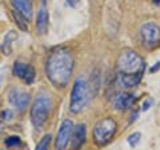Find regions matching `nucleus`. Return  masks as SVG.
<instances>
[{
	"label": "nucleus",
	"mask_w": 160,
	"mask_h": 150,
	"mask_svg": "<svg viewBox=\"0 0 160 150\" xmlns=\"http://www.w3.org/2000/svg\"><path fill=\"white\" fill-rule=\"evenodd\" d=\"M75 68L73 54L68 48H56L49 53L46 63V74L55 88H66Z\"/></svg>",
	"instance_id": "f257e3e1"
},
{
	"label": "nucleus",
	"mask_w": 160,
	"mask_h": 150,
	"mask_svg": "<svg viewBox=\"0 0 160 150\" xmlns=\"http://www.w3.org/2000/svg\"><path fill=\"white\" fill-rule=\"evenodd\" d=\"M118 74L143 77L146 71V61L132 49H123L118 57Z\"/></svg>",
	"instance_id": "f03ea898"
},
{
	"label": "nucleus",
	"mask_w": 160,
	"mask_h": 150,
	"mask_svg": "<svg viewBox=\"0 0 160 150\" xmlns=\"http://www.w3.org/2000/svg\"><path fill=\"white\" fill-rule=\"evenodd\" d=\"M91 101V87L86 78L79 77L75 80L72 92H71V101H69V110L73 114H78Z\"/></svg>",
	"instance_id": "7ed1b4c3"
},
{
	"label": "nucleus",
	"mask_w": 160,
	"mask_h": 150,
	"mask_svg": "<svg viewBox=\"0 0 160 150\" xmlns=\"http://www.w3.org/2000/svg\"><path fill=\"white\" fill-rule=\"evenodd\" d=\"M52 108V98L46 93H40L31 108V121L36 129H42L47 122Z\"/></svg>",
	"instance_id": "20e7f679"
},
{
	"label": "nucleus",
	"mask_w": 160,
	"mask_h": 150,
	"mask_svg": "<svg viewBox=\"0 0 160 150\" xmlns=\"http://www.w3.org/2000/svg\"><path fill=\"white\" fill-rule=\"evenodd\" d=\"M118 130V124L112 117H106L95 125L93 128V142L98 146H104L113 138Z\"/></svg>",
	"instance_id": "39448f33"
},
{
	"label": "nucleus",
	"mask_w": 160,
	"mask_h": 150,
	"mask_svg": "<svg viewBox=\"0 0 160 150\" xmlns=\"http://www.w3.org/2000/svg\"><path fill=\"white\" fill-rule=\"evenodd\" d=\"M140 41L147 49H155L160 45V27L152 21L146 23L140 27Z\"/></svg>",
	"instance_id": "423d86ee"
},
{
	"label": "nucleus",
	"mask_w": 160,
	"mask_h": 150,
	"mask_svg": "<svg viewBox=\"0 0 160 150\" xmlns=\"http://www.w3.org/2000/svg\"><path fill=\"white\" fill-rule=\"evenodd\" d=\"M73 133V122L71 120H64L59 128V132L55 139V149L56 150H66L67 145L69 142V138Z\"/></svg>",
	"instance_id": "0eeeda50"
},
{
	"label": "nucleus",
	"mask_w": 160,
	"mask_h": 150,
	"mask_svg": "<svg viewBox=\"0 0 160 150\" xmlns=\"http://www.w3.org/2000/svg\"><path fill=\"white\" fill-rule=\"evenodd\" d=\"M8 100L11 105H13L19 112H23L28 106L31 97H29V94L27 92H22L18 88H12L8 93Z\"/></svg>",
	"instance_id": "6e6552de"
},
{
	"label": "nucleus",
	"mask_w": 160,
	"mask_h": 150,
	"mask_svg": "<svg viewBox=\"0 0 160 150\" xmlns=\"http://www.w3.org/2000/svg\"><path fill=\"white\" fill-rule=\"evenodd\" d=\"M12 72L15 76L22 78L27 85H31L35 81V76H36L33 67L28 65V64H24V63H15Z\"/></svg>",
	"instance_id": "1a4fd4ad"
},
{
	"label": "nucleus",
	"mask_w": 160,
	"mask_h": 150,
	"mask_svg": "<svg viewBox=\"0 0 160 150\" xmlns=\"http://www.w3.org/2000/svg\"><path fill=\"white\" fill-rule=\"evenodd\" d=\"M135 101H136V97L133 94H129V93H119L116 97L113 98V106L116 110L120 112H124L127 109L132 108Z\"/></svg>",
	"instance_id": "9d476101"
},
{
	"label": "nucleus",
	"mask_w": 160,
	"mask_h": 150,
	"mask_svg": "<svg viewBox=\"0 0 160 150\" xmlns=\"http://www.w3.org/2000/svg\"><path fill=\"white\" fill-rule=\"evenodd\" d=\"M86 137H87V129L84 124L78 125L76 128H73V133H72V150H79L83 146V143L86 142Z\"/></svg>",
	"instance_id": "9b49d317"
},
{
	"label": "nucleus",
	"mask_w": 160,
	"mask_h": 150,
	"mask_svg": "<svg viewBox=\"0 0 160 150\" xmlns=\"http://www.w3.org/2000/svg\"><path fill=\"white\" fill-rule=\"evenodd\" d=\"M11 4L13 9L23 15L27 21H29L32 17V2L31 0H11Z\"/></svg>",
	"instance_id": "f8f14e48"
},
{
	"label": "nucleus",
	"mask_w": 160,
	"mask_h": 150,
	"mask_svg": "<svg viewBox=\"0 0 160 150\" xmlns=\"http://www.w3.org/2000/svg\"><path fill=\"white\" fill-rule=\"evenodd\" d=\"M48 11L46 8H40L39 12H38V17H36V28H38V32L40 35H46L48 31Z\"/></svg>",
	"instance_id": "ddd939ff"
},
{
	"label": "nucleus",
	"mask_w": 160,
	"mask_h": 150,
	"mask_svg": "<svg viewBox=\"0 0 160 150\" xmlns=\"http://www.w3.org/2000/svg\"><path fill=\"white\" fill-rule=\"evenodd\" d=\"M16 39H18V35H16V32H13V31H9L6 35V37H4V43H3V52H4V54H11V52H12V43Z\"/></svg>",
	"instance_id": "4468645a"
},
{
	"label": "nucleus",
	"mask_w": 160,
	"mask_h": 150,
	"mask_svg": "<svg viewBox=\"0 0 160 150\" xmlns=\"http://www.w3.org/2000/svg\"><path fill=\"white\" fill-rule=\"evenodd\" d=\"M4 145L9 149V150H23L24 148V143L23 141L20 139V137L18 136H12V137H8L6 138V141H4Z\"/></svg>",
	"instance_id": "2eb2a0df"
},
{
	"label": "nucleus",
	"mask_w": 160,
	"mask_h": 150,
	"mask_svg": "<svg viewBox=\"0 0 160 150\" xmlns=\"http://www.w3.org/2000/svg\"><path fill=\"white\" fill-rule=\"evenodd\" d=\"M12 15H13V17H15V20H16V24L19 26V28L20 29H23V31H27L28 29V26H27V20H26V17L23 16V15H20L16 9H13L12 11Z\"/></svg>",
	"instance_id": "dca6fc26"
},
{
	"label": "nucleus",
	"mask_w": 160,
	"mask_h": 150,
	"mask_svg": "<svg viewBox=\"0 0 160 150\" xmlns=\"http://www.w3.org/2000/svg\"><path fill=\"white\" fill-rule=\"evenodd\" d=\"M51 138H52V137L49 136V134L44 136V137L39 141V143L36 145V149H35V150H48L49 143H51Z\"/></svg>",
	"instance_id": "f3484780"
},
{
	"label": "nucleus",
	"mask_w": 160,
	"mask_h": 150,
	"mask_svg": "<svg viewBox=\"0 0 160 150\" xmlns=\"http://www.w3.org/2000/svg\"><path fill=\"white\" fill-rule=\"evenodd\" d=\"M140 138H142V134H140L139 132H136V133H132L131 136L128 137V143H129V146L135 148V146H136V145L140 142Z\"/></svg>",
	"instance_id": "a211bd4d"
},
{
	"label": "nucleus",
	"mask_w": 160,
	"mask_h": 150,
	"mask_svg": "<svg viewBox=\"0 0 160 150\" xmlns=\"http://www.w3.org/2000/svg\"><path fill=\"white\" fill-rule=\"evenodd\" d=\"M0 117H2L3 121L9 122V121H12V120H13V113H12V110H9V109H6V110L2 112Z\"/></svg>",
	"instance_id": "6ab92c4d"
},
{
	"label": "nucleus",
	"mask_w": 160,
	"mask_h": 150,
	"mask_svg": "<svg viewBox=\"0 0 160 150\" xmlns=\"http://www.w3.org/2000/svg\"><path fill=\"white\" fill-rule=\"evenodd\" d=\"M152 102H153V101H152V100H147V101H146V102H144V104H143V108H142V110H143V112H146V110H148V109H149V108H151V105H152Z\"/></svg>",
	"instance_id": "aec40b11"
},
{
	"label": "nucleus",
	"mask_w": 160,
	"mask_h": 150,
	"mask_svg": "<svg viewBox=\"0 0 160 150\" xmlns=\"http://www.w3.org/2000/svg\"><path fill=\"white\" fill-rule=\"evenodd\" d=\"M79 2L80 0H67V4L69 7H72V8H75V7H78V4H79Z\"/></svg>",
	"instance_id": "412c9836"
},
{
	"label": "nucleus",
	"mask_w": 160,
	"mask_h": 150,
	"mask_svg": "<svg viewBox=\"0 0 160 150\" xmlns=\"http://www.w3.org/2000/svg\"><path fill=\"white\" fill-rule=\"evenodd\" d=\"M159 69H160V61L155 64V65H153L151 69H149V72H151V73H155V72H158Z\"/></svg>",
	"instance_id": "4be33fe9"
},
{
	"label": "nucleus",
	"mask_w": 160,
	"mask_h": 150,
	"mask_svg": "<svg viewBox=\"0 0 160 150\" xmlns=\"http://www.w3.org/2000/svg\"><path fill=\"white\" fill-rule=\"evenodd\" d=\"M136 117H138V112H135V113L132 114V118H131V121H129V122H133L135 120H136Z\"/></svg>",
	"instance_id": "5701e85b"
},
{
	"label": "nucleus",
	"mask_w": 160,
	"mask_h": 150,
	"mask_svg": "<svg viewBox=\"0 0 160 150\" xmlns=\"http://www.w3.org/2000/svg\"><path fill=\"white\" fill-rule=\"evenodd\" d=\"M153 3H156V4H160V0H153Z\"/></svg>",
	"instance_id": "b1692460"
},
{
	"label": "nucleus",
	"mask_w": 160,
	"mask_h": 150,
	"mask_svg": "<svg viewBox=\"0 0 160 150\" xmlns=\"http://www.w3.org/2000/svg\"><path fill=\"white\" fill-rule=\"evenodd\" d=\"M2 130H3V125L0 124V132H2Z\"/></svg>",
	"instance_id": "393cba45"
}]
</instances>
